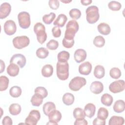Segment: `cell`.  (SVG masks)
Listing matches in <instances>:
<instances>
[{"instance_id":"1","label":"cell","mask_w":125,"mask_h":125,"mask_svg":"<svg viewBox=\"0 0 125 125\" xmlns=\"http://www.w3.org/2000/svg\"><path fill=\"white\" fill-rule=\"evenodd\" d=\"M58 78L62 81L67 80L69 77V64L67 62L58 61L56 65Z\"/></svg>"},{"instance_id":"2","label":"cell","mask_w":125,"mask_h":125,"mask_svg":"<svg viewBox=\"0 0 125 125\" xmlns=\"http://www.w3.org/2000/svg\"><path fill=\"white\" fill-rule=\"evenodd\" d=\"M79 28V24L77 21L74 20L69 21L66 24L64 38L67 40H73Z\"/></svg>"},{"instance_id":"3","label":"cell","mask_w":125,"mask_h":125,"mask_svg":"<svg viewBox=\"0 0 125 125\" xmlns=\"http://www.w3.org/2000/svg\"><path fill=\"white\" fill-rule=\"evenodd\" d=\"M86 15V21L90 24L96 22L99 19L100 15L99 8L95 5H92L87 8L85 11Z\"/></svg>"},{"instance_id":"4","label":"cell","mask_w":125,"mask_h":125,"mask_svg":"<svg viewBox=\"0 0 125 125\" xmlns=\"http://www.w3.org/2000/svg\"><path fill=\"white\" fill-rule=\"evenodd\" d=\"M34 31L36 34L38 42L42 44L47 39V34L45 32L44 25L41 22H37L34 26Z\"/></svg>"},{"instance_id":"5","label":"cell","mask_w":125,"mask_h":125,"mask_svg":"<svg viewBox=\"0 0 125 125\" xmlns=\"http://www.w3.org/2000/svg\"><path fill=\"white\" fill-rule=\"evenodd\" d=\"M86 83V81L85 78L82 77H75L73 78L69 83V88L73 91L79 90Z\"/></svg>"},{"instance_id":"6","label":"cell","mask_w":125,"mask_h":125,"mask_svg":"<svg viewBox=\"0 0 125 125\" xmlns=\"http://www.w3.org/2000/svg\"><path fill=\"white\" fill-rule=\"evenodd\" d=\"M18 19L20 26L23 29H27L29 27L31 23L30 16L25 11L21 12L18 15Z\"/></svg>"},{"instance_id":"7","label":"cell","mask_w":125,"mask_h":125,"mask_svg":"<svg viewBox=\"0 0 125 125\" xmlns=\"http://www.w3.org/2000/svg\"><path fill=\"white\" fill-rule=\"evenodd\" d=\"M12 42L14 46L16 48L21 49L29 44L30 39L26 36H18L13 39Z\"/></svg>"},{"instance_id":"8","label":"cell","mask_w":125,"mask_h":125,"mask_svg":"<svg viewBox=\"0 0 125 125\" xmlns=\"http://www.w3.org/2000/svg\"><path fill=\"white\" fill-rule=\"evenodd\" d=\"M41 118L40 112L37 110H31L25 120V124L36 125Z\"/></svg>"},{"instance_id":"9","label":"cell","mask_w":125,"mask_h":125,"mask_svg":"<svg viewBox=\"0 0 125 125\" xmlns=\"http://www.w3.org/2000/svg\"><path fill=\"white\" fill-rule=\"evenodd\" d=\"M109 89L113 93H117L124 91L125 81L123 80H119L112 82L109 86Z\"/></svg>"},{"instance_id":"10","label":"cell","mask_w":125,"mask_h":125,"mask_svg":"<svg viewBox=\"0 0 125 125\" xmlns=\"http://www.w3.org/2000/svg\"><path fill=\"white\" fill-rule=\"evenodd\" d=\"M26 60L25 56L21 54H15L10 60V63L17 64L20 68H23L26 64Z\"/></svg>"},{"instance_id":"11","label":"cell","mask_w":125,"mask_h":125,"mask_svg":"<svg viewBox=\"0 0 125 125\" xmlns=\"http://www.w3.org/2000/svg\"><path fill=\"white\" fill-rule=\"evenodd\" d=\"M3 29L6 34L9 36L13 35L16 33L17 30L16 24L14 21L8 20L4 23Z\"/></svg>"},{"instance_id":"12","label":"cell","mask_w":125,"mask_h":125,"mask_svg":"<svg viewBox=\"0 0 125 125\" xmlns=\"http://www.w3.org/2000/svg\"><path fill=\"white\" fill-rule=\"evenodd\" d=\"M11 10V5L8 2L2 3L0 6V19L6 18L10 13Z\"/></svg>"},{"instance_id":"13","label":"cell","mask_w":125,"mask_h":125,"mask_svg":"<svg viewBox=\"0 0 125 125\" xmlns=\"http://www.w3.org/2000/svg\"><path fill=\"white\" fill-rule=\"evenodd\" d=\"M92 68L91 63L89 62H85L79 65V72L82 75H88L91 73Z\"/></svg>"},{"instance_id":"14","label":"cell","mask_w":125,"mask_h":125,"mask_svg":"<svg viewBox=\"0 0 125 125\" xmlns=\"http://www.w3.org/2000/svg\"><path fill=\"white\" fill-rule=\"evenodd\" d=\"M87 56L86 52L83 49H77L74 54V58L75 61L77 63H80L83 62Z\"/></svg>"},{"instance_id":"15","label":"cell","mask_w":125,"mask_h":125,"mask_svg":"<svg viewBox=\"0 0 125 125\" xmlns=\"http://www.w3.org/2000/svg\"><path fill=\"white\" fill-rule=\"evenodd\" d=\"M90 90L91 92L95 94H99L102 93L104 90L103 84L99 81L92 82L90 86Z\"/></svg>"},{"instance_id":"16","label":"cell","mask_w":125,"mask_h":125,"mask_svg":"<svg viewBox=\"0 0 125 125\" xmlns=\"http://www.w3.org/2000/svg\"><path fill=\"white\" fill-rule=\"evenodd\" d=\"M83 111L85 116L91 118L95 115L96 107L92 103H88L84 106Z\"/></svg>"},{"instance_id":"17","label":"cell","mask_w":125,"mask_h":125,"mask_svg":"<svg viewBox=\"0 0 125 125\" xmlns=\"http://www.w3.org/2000/svg\"><path fill=\"white\" fill-rule=\"evenodd\" d=\"M49 121L52 122L58 125L62 119V114L59 110H54L48 115Z\"/></svg>"},{"instance_id":"18","label":"cell","mask_w":125,"mask_h":125,"mask_svg":"<svg viewBox=\"0 0 125 125\" xmlns=\"http://www.w3.org/2000/svg\"><path fill=\"white\" fill-rule=\"evenodd\" d=\"M19 66L15 63H10L7 68V74L11 77L17 76L19 73Z\"/></svg>"},{"instance_id":"19","label":"cell","mask_w":125,"mask_h":125,"mask_svg":"<svg viewBox=\"0 0 125 125\" xmlns=\"http://www.w3.org/2000/svg\"><path fill=\"white\" fill-rule=\"evenodd\" d=\"M97 29L99 32L104 35H107L109 34L111 31L110 26L105 22H102L100 23L98 25Z\"/></svg>"},{"instance_id":"20","label":"cell","mask_w":125,"mask_h":125,"mask_svg":"<svg viewBox=\"0 0 125 125\" xmlns=\"http://www.w3.org/2000/svg\"><path fill=\"white\" fill-rule=\"evenodd\" d=\"M42 110L44 114L48 116L50 113L54 110H56V105L53 102H48L45 103L42 107Z\"/></svg>"},{"instance_id":"21","label":"cell","mask_w":125,"mask_h":125,"mask_svg":"<svg viewBox=\"0 0 125 125\" xmlns=\"http://www.w3.org/2000/svg\"><path fill=\"white\" fill-rule=\"evenodd\" d=\"M67 20V16L63 14H61L59 15L57 18L54 21L53 24L54 25H57L58 27H62L65 25Z\"/></svg>"},{"instance_id":"22","label":"cell","mask_w":125,"mask_h":125,"mask_svg":"<svg viewBox=\"0 0 125 125\" xmlns=\"http://www.w3.org/2000/svg\"><path fill=\"white\" fill-rule=\"evenodd\" d=\"M43 97L40 94L35 93L31 99L30 102L33 106H39L42 104L43 102Z\"/></svg>"},{"instance_id":"23","label":"cell","mask_w":125,"mask_h":125,"mask_svg":"<svg viewBox=\"0 0 125 125\" xmlns=\"http://www.w3.org/2000/svg\"><path fill=\"white\" fill-rule=\"evenodd\" d=\"M125 109V103L124 101L119 100L116 101L113 105V110L116 113H121Z\"/></svg>"},{"instance_id":"24","label":"cell","mask_w":125,"mask_h":125,"mask_svg":"<svg viewBox=\"0 0 125 125\" xmlns=\"http://www.w3.org/2000/svg\"><path fill=\"white\" fill-rule=\"evenodd\" d=\"M53 73V67L49 64L44 65L42 69V74L44 77H51Z\"/></svg>"},{"instance_id":"25","label":"cell","mask_w":125,"mask_h":125,"mask_svg":"<svg viewBox=\"0 0 125 125\" xmlns=\"http://www.w3.org/2000/svg\"><path fill=\"white\" fill-rule=\"evenodd\" d=\"M105 75V69L103 66L97 65L95 66L94 70V76L99 79L103 78Z\"/></svg>"},{"instance_id":"26","label":"cell","mask_w":125,"mask_h":125,"mask_svg":"<svg viewBox=\"0 0 125 125\" xmlns=\"http://www.w3.org/2000/svg\"><path fill=\"white\" fill-rule=\"evenodd\" d=\"M125 123L123 117L117 116H112L109 120V125H123Z\"/></svg>"},{"instance_id":"27","label":"cell","mask_w":125,"mask_h":125,"mask_svg":"<svg viewBox=\"0 0 125 125\" xmlns=\"http://www.w3.org/2000/svg\"><path fill=\"white\" fill-rule=\"evenodd\" d=\"M113 101V99L112 96L108 93L104 94L102 96L101 98V103L104 105L106 106H110L112 104Z\"/></svg>"},{"instance_id":"28","label":"cell","mask_w":125,"mask_h":125,"mask_svg":"<svg viewBox=\"0 0 125 125\" xmlns=\"http://www.w3.org/2000/svg\"><path fill=\"white\" fill-rule=\"evenodd\" d=\"M62 102L66 105L72 104L74 102V96L70 93H66L62 96Z\"/></svg>"},{"instance_id":"29","label":"cell","mask_w":125,"mask_h":125,"mask_svg":"<svg viewBox=\"0 0 125 125\" xmlns=\"http://www.w3.org/2000/svg\"><path fill=\"white\" fill-rule=\"evenodd\" d=\"M21 106L18 104H12L9 107V111L12 115H17L21 111Z\"/></svg>"},{"instance_id":"30","label":"cell","mask_w":125,"mask_h":125,"mask_svg":"<svg viewBox=\"0 0 125 125\" xmlns=\"http://www.w3.org/2000/svg\"><path fill=\"white\" fill-rule=\"evenodd\" d=\"M22 90L20 87L18 86H13L9 90V94L13 98H18L21 94Z\"/></svg>"},{"instance_id":"31","label":"cell","mask_w":125,"mask_h":125,"mask_svg":"<svg viewBox=\"0 0 125 125\" xmlns=\"http://www.w3.org/2000/svg\"><path fill=\"white\" fill-rule=\"evenodd\" d=\"M9 80L5 76L0 77V91H2L7 89L8 87Z\"/></svg>"},{"instance_id":"32","label":"cell","mask_w":125,"mask_h":125,"mask_svg":"<svg viewBox=\"0 0 125 125\" xmlns=\"http://www.w3.org/2000/svg\"><path fill=\"white\" fill-rule=\"evenodd\" d=\"M37 56L40 59H45L49 55L48 50L44 47H40L38 48L36 52Z\"/></svg>"},{"instance_id":"33","label":"cell","mask_w":125,"mask_h":125,"mask_svg":"<svg viewBox=\"0 0 125 125\" xmlns=\"http://www.w3.org/2000/svg\"><path fill=\"white\" fill-rule=\"evenodd\" d=\"M108 116V111L107 109L104 107H100L97 113V118H100L102 120H105Z\"/></svg>"},{"instance_id":"34","label":"cell","mask_w":125,"mask_h":125,"mask_svg":"<svg viewBox=\"0 0 125 125\" xmlns=\"http://www.w3.org/2000/svg\"><path fill=\"white\" fill-rule=\"evenodd\" d=\"M70 57V54L66 51H62L59 52L57 56L59 62H67Z\"/></svg>"},{"instance_id":"35","label":"cell","mask_w":125,"mask_h":125,"mask_svg":"<svg viewBox=\"0 0 125 125\" xmlns=\"http://www.w3.org/2000/svg\"><path fill=\"white\" fill-rule=\"evenodd\" d=\"M93 44L97 47H102L105 44V40L103 37L97 36L95 37L93 40Z\"/></svg>"},{"instance_id":"36","label":"cell","mask_w":125,"mask_h":125,"mask_svg":"<svg viewBox=\"0 0 125 125\" xmlns=\"http://www.w3.org/2000/svg\"><path fill=\"white\" fill-rule=\"evenodd\" d=\"M56 17V14L53 12H51L49 14H45L42 17V21L46 24H51Z\"/></svg>"},{"instance_id":"37","label":"cell","mask_w":125,"mask_h":125,"mask_svg":"<svg viewBox=\"0 0 125 125\" xmlns=\"http://www.w3.org/2000/svg\"><path fill=\"white\" fill-rule=\"evenodd\" d=\"M73 115L76 119H82L85 118V114L83 109L80 107L75 108L73 112Z\"/></svg>"},{"instance_id":"38","label":"cell","mask_w":125,"mask_h":125,"mask_svg":"<svg viewBox=\"0 0 125 125\" xmlns=\"http://www.w3.org/2000/svg\"><path fill=\"white\" fill-rule=\"evenodd\" d=\"M121 71L117 67L112 68L109 72L110 76L114 79H118L121 76Z\"/></svg>"},{"instance_id":"39","label":"cell","mask_w":125,"mask_h":125,"mask_svg":"<svg viewBox=\"0 0 125 125\" xmlns=\"http://www.w3.org/2000/svg\"><path fill=\"white\" fill-rule=\"evenodd\" d=\"M108 7L110 10L114 11H117L121 9L122 7V5L119 2L113 0L111 1L108 3Z\"/></svg>"},{"instance_id":"40","label":"cell","mask_w":125,"mask_h":125,"mask_svg":"<svg viewBox=\"0 0 125 125\" xmlns=\"http://www.w3.org/2000/svg\"><path fill=\"white\" fill-rule=\"evenodd\" d=\"M70 17L74 20L79 19L81 16V11L77 8H73L70 10L69 12Z\"/></svg>"},{"instance_id":"41","label":"cell","mask_w":125,"mask_h":125,"mask_svg":"<svg viewBox=\"0 0 125 125\" xmlns=\"http://www.w3.org/2000/svg\"><path fill=\"white\" fill-rule=\"evenodd\" d=\"M35 93H38L41 95L43 98H46L48 95V92L46 89L42 86H38L36 87L34 90Z\"/></svg>"},{"instance_id":"42","label":"cell","mask_w":125,"mask_h":125,"mask_svg":"<svg viewBox=\"0 0 125 125\" xmlns=\"http://www.w3.org/2000/svg\"><path fill=\"white\" fill-rule=\"evenodd\" d=\"M59 46V42L54 40H51L46 43V47L48 49L54 50L58 48Z\"/></svg>"},{"instance_id":"43","label":"cell","mask_w":125,"mask_h":125,"mask_svg":"<svg viewBox=\"0 0 125 125\" xmlns=\"http://www.w3.org/2000/svg\"><path fill=\"white\" fill-rule=\"evenodd\" d=\"M62 44L66 48H71L74 44V40H67L64 38L62 41Z\"/></svg>"},{"instance_id":"44","label":"cell","mask_w":125,"mask_h":125,"mask_svg":"<svg viewBox=\"0 0 125 125\" xmlns=\"http://www.w3.org/2000/svg\"><path fill=\"white\" fill-rule=\"evenodd\" d=\"M48 4L51 9L53 10H57L59 7L60 3L58 0H50Z\"/></svg>"},{"instance_id":"45","label":"cell","mask_w":125,"mask_h":125,"mask_svg":"<svg viewBox=\"0 0 125 125\" xmlns=\"http://www.w3.org/2000/svg\"><path fill=\"white\" fill-rule=\"evenodd\" d=\"M53 36L55 38H59L61 35V30L58 26H54L52 29Z\"/></svg>"},{"instance_id":"46","label":"cell","mask_w":125,"mask_h":125,"mask_svg":"<svg viewBox=\"0 0 125 125\" xmlns=\"http://www.w3.org/2000/svg\"><path fill=\"white\" fill-rule=\"evenodd\" d=\"M2 124L3 125H12L13 124L12 120L8 116H5L2 119Z\"/></svg>"},{"instance_id":"47","label":"cell","mask_w":125,"mask_h":125,"mask_svg":"<svg viewBox=\"0 0 125 125\" xmlns=\"http://www.w3.org/2000/svg\"><path fill=\"white\" fill-rule=\"evenodd\" d=\"M74 124L75 125H87L88 123L84 118L77 119L75 121Z\"/></svg>"},{"instance_id":"48","label":"cell","mask_w":125,"mask_h":125,"mask_svg":"<svg viewBox=\"0 0 125 125\" xmlns=\"http://www.w3.org/2000/svg\"><path fill=\"white\" fill-rule=\"evenodd\" d=\"M92 124L94 125H104L105 124V120L96 118L93 120Z\"/></svg>"},{"instance_id":"49","label":"cell","mask_w":125,"mask_h":125,"mask_svg":"<svg viewBox=\"0 0 125 125\" xmlns=\"http://www.w3.org/2000/svg\"><path fill=\"white\" fill-rule=\"evenodd\" d=\"M92 1L91 0H81V2L83 5H88L92 3Z\"/></svg>"},{"instance_id":"50","label":"cell","mask_w":125,"mask_h":125,"mask_svg":"<svg viewBox=\"0 0 125 125\" xmlns=\"http://www.w3.org/2000/svg\"><path fill=\"white\" fill-rule=\"evenodd\" d=\"M0 73H1L5 69V63L1 60H0Z\"/></svg>"},{"instance_id":"51","label":"cell","mask_w":125,"mask_h":125,"mask_svg":"<svg viewBox=\"0 0 125 125\" xmlns=\"http://www.w3.org/2000/svg\"><path fill=\"white\" fill-rule=\"evenodd\" d=\"M61 2H63V3H69V2H71L72 1L71 0H68V1H65V0H61Z\"/></svg>"}]
</instances>
